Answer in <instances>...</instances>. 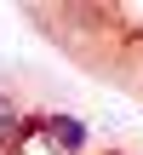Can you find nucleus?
<instances>
[{"label":"nucleus","instance_id":"obj_1","mask_svg":"<svg viewBox=\"0 0 143 155\" xmlns=\"http://www.w3.org/2000/svg\"><path fill=\"white\" fill-rule=\"evenodd\" d=\"M46 138L63 155H80L86 150V121H80V115H46Z\"/></svg>","mask_w":143,"mask_h":155},{"label":"nucleus","instance_id":"obj_2","mask_svg":"<svg viewBox=\"0 0 143 155\" xmlns=\"http://www.w3.org/2000/svg\"><path fill=\"white\" fill-rule=\"evenodd\" d=\"M11 138H17V109H11V104L0 98V150H6Z\"/></svg>","mask_w":143,"mask_h":155}]
</instances>
